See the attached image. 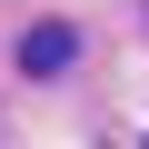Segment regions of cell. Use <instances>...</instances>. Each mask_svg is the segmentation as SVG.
<instances>
[{"label":"cell","mask_w":149,"mask_h":149,"mask_svg":"<svg viewBox=\"0 0 149 149\" xmlns=\"http://www.w3.org/2000/svg\"><path fill=\"white\" fill-rule=\"evenodd\" d=\"M70 60H80V40H70V20H40V30H20V70H30V80H60Z\"/></svg>","instance_id":"1"}]
</instances>
